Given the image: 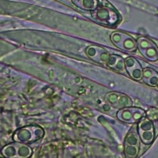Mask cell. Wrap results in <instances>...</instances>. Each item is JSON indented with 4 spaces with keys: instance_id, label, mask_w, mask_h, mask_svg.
Segmentation results:
<instances>
[{
    "instance_id": "6da1fadb",
    "label": "cell",
    "mask_w": 158,
    "mask_h": 158,
    "mask_svg": "<svg viewBox=\"0 0 158 158\" xmlns=\"http://www.w3.org/2000/svg\"><path fill=\"white\" fill-rule=\"evenodd\" d=\"M92 18L99 23L108 26H114L120 21V15L115 9L108 6H98L91 12Z\"/></svg>"
},
{
    "instance_id": "7a4b0ae2",
    "label": "cell",
    "mask_w": 158,
    "mask_h": 158,
    "mask_svg": "<svg viewBox=\"0 0 158 158\" xmlns=\"http://www.w3.org/2000/svg\"><path fill=\"white\" fill-rule=\"evenodd\" d=\"M110 39L115 47L124 52H134L138 49L137 40L126 32L115 31L111 33Z\"/></svg>"
},
{
    "instance_id": "3957f363",
    "label": "cell",
    "mask_w": 158,
    "mask_h": 158,
    "mask_svg": "<svg viewBox=\"0 0 158 158\" xmlns=\"http://www.w3.org/2000/svg\"><path fill=\"white\" fill-rule=\"evenodd\" d=\"M137 46L139 52L145 59L150 62L158 60V48L156 44L146 36H140L137 40Z\"/></svg>"
},
{
    "instance_id": "277c9868",
    "label": "cell",
    "mask_w": 158,
    "mask_h": 158,
    "mask_svg": "<svg viewBox=\"0 0 158 158\" xmlns=\"http://www.w3.org/2000/svg\"><path fill=\"white\" fill-rule=\"evenodd\" d=\"M140 137L136 127L131 128L124 141V154L126 158H136L140 148Z\"/></svg>"
},
{
    "instance_id": "5b68a950",
    "label": "cell",
    "mask_w": 158,
    "mask_h": 158,
    "mask_svg": "<svg viewBox=\"0 0 158 158\" xmlns=\"http://www.w3.org/2000/svg\"><path fill=\"white\" fill-rule=\"evenodd\" d=\"M138 133L144 144L149 145L153 142L155 138V128L153 122L148 117L144 116L138 123Z\"/></svg>"
},
{
    "instance_id": "8992f818",
    "label": "cell",
    "mask_w": 158,
    "mask_h": 158,
    "mask_svg": "<svg viewBox=\"0 0 158 158\" xmlns=\"http://www.w3.org/2000/svg\"><path fill=\"white\" fill-rule=\"evenodd\" d=\"M144 116H146V111L137 107L131 106L123 108L117 112V118L126 123H137Z\"/></svg>"
},
{
    "instance_id": "52a82bcc",
    "label": "cell",
    "mask_w": 158,
    "mask_h": 158,
    "mask_svg": "<svg viewBox=\"0 0 158 158\" xmlns=\"http://www.w3.org/2000/svg\"><path fill=\"white\" fill-rule=\"evenodd\" d=\"M105 100L110 106L118 110L131 107L133 104L132 100L127 95L119 92H109L105 96Z\"/></svg>"
},
{
    "instance_id": "ba28073f",
    "label": "cell",
    "mask_w": 158,
    "mask_h": 158,
    "mask_svg": "<svg viewBox=\"0 0 158 158\" xmlns=\"http://www.w3.org/2000/svg\"><path fill=\"white\" fill-rule=\"evenodd\" d=\"M44 135V130L39 126L25 127L20 130L18 133V140L25 142H34L39 140Z\"/></svg>"
},
{
    "instance_id": "9c48e42d",
    "label": "cell",
    "mask_w": 158,
    "mask_h": 158,
    "mask_svg": "<svg viewBox=\"0 0 158 158\" xmlns=\"http://www.w3.org/2000/svg\"><path fill=\"white\" fill-rule=\"evenodd\" d=\"M85 53H86L87 56L93 61L101 63V64L107 63L108 57L110 56L106 49L95 44L90 45L87 47L85 49Z\"/></svg>"
},
{
    "instance_id": "30bf717a",
    "label": "cell",
    "mask_w": 158,
    "mask_h": 158,
    "mask_svg": "<svg viewBox=\"0 0 158 158\" xmlns=\"http://www.w3.org/2000/svg\"><path fill=\"white\" fill-rule=\"evenodd\" d=\"M125 67L130 77L135 81L142 80L143 69L142 65L133 56H129L125 59Z\"/></svg>"
},
{
    "instance_id": "8fae6325",
    "label": "cell",
    "mask_w": 158,
    "mask_h": 158,
    "mask_svg": "<svg viewBox=\"0 0 158 158\" xmlns=\"http://www.w3.org/2000/svg\"><path fill=\"white\" fill-rule=\"evenodd\" d=\"M107 65L111 70L120 73H125L126 67H125V59L122 56L118 55H110L108 57Z\"/></svg>"
},
{
    "instance_id": "7c38bea8",
    "label": "cell",
    "mask_w": 158,
    "mask_h": 158,
    "mask_svg": "<svg viewBox=\"0 0 158 158\" xmlns=\"http://www.w3.org/2000/svg\"><path fill=\"white\" fill-rule=\"evenodd\" d=\"M142 80L149 86H158V72L151 67H146L143 69Z\"/></svg>"
},
{
    "instance_id": "4fadbf2b",
    "label": "cell",
    "mask_w": 158,
    "mask_h": 158,
    "mask_svg": "<svg viewBox=\"0 0 158 158\" xmlns=\"http://www.w3.org/2000/svg\"><path fill=\"white\" fill-rule=\"evenodd\" d=\"M73 4L79 9L85 11H94L99 6L98 0H71Z\"/></svg>"
},
{
    "instance_id": "5bb4252c",
    "label": "cell",
    "mask_w": 158,
    "mask_h": 158,
    "mask_svg": "<svg viewBox=\"0 0 158 158\" xmlns=\"http://www.w3.org/2000/svg\"><path fill=\"white\" fill-rule=\"evenodd\" d=\"M147 117L152 121L158 120V109L157 108H150L147 112Z\"/></svg>"
}]
</instances>
